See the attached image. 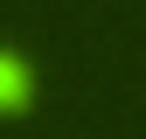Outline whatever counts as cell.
I'll return each instance as SVG.
<instances>
[{
    "label": "cell",
    "mask_w": 146,
    "mask_h": 139,
    "mask_svg": "<svg viewBox=\"0 0 146 139\" xmlns=\"http://www.w3.org/2000/svg\"><path fill=\"white\" fill-rule=\"evenodd\" d=\"M21 97H28V70L14 63V56H0V111H14Z\"/></svg>",
    "instance_id": "1"
}]
</instances>
